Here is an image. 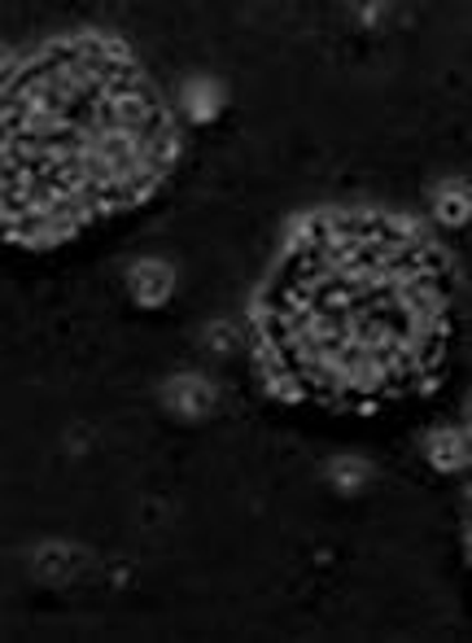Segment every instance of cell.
Wrapping results in <instances>:
<instances>
[{
    "label": "cell",
    "instance_id": "8992f818",
    "mask_svg": "<svg viewBox=\"0 0 472 643\" xmlns=\"http://www.w3.org/2000/svg\"><path fill=\"white\" fill-rule=\"evenodd\" d=\"M438 215L447 224H464L469 219V189L464 184H447L442 197H438Z\"/></svg>",
    "mask_w": 472,
    "mask_h": 643
},
{
    "label": "cell",
    "instance_id": "277c9868",
    "mask_svg": "<svg viewBox=\"0 0 472 643\" xmlns=\"http://www.w3.org/2000/svg\"><path fill=\"white\" fill-rule=\"evenodd\" d=\"M211 403H215V394L202 377H175L167 386V407L180 416H202V411H211Z\"/></svg>",
    "mask_w": 472,
    "mask_h": 643
},
{
    "label": "cell",
    "instance_id": "52a82bcc",
    "mask_svg": "<svg viewBox=\"0 0 472 643\" xmlns=\"http://www.w3.org/2000/svg\"><path fill=\"white\" fill-rule=\"evenodd\" d=\"M337 482H358V469H337Z\"/></svg>",
    "mask_w": 472,
    "mask_h": 643
},
{
    "label": "cell",
    "instance_id": "3957f363",
    "mask_svg": "<svg viewBox=\"0 0 472 643\" xmlns=\"http://www.w3.org/2000/svg\"><path fill=\"white\" fill-rule=\"evenodd\" d=\"M127 285H131V298H140L144 307H158V302H167L175 276H171L167 262H140V267H131Z\"/></svg>",
    "mask_w": 472,
    "mask_h": 643
},
{
    "label": "cell",
    "instance_id": "5b68a950",
    "mask_svg": "<svg viewBox=\"0 0 472 643\" xmlns=\"http://www.w3.org/2000/svg\"><path fill=\"white\" fill-rule=\"evenodd\" d=\"M429 460H433L438 469H460V464H464V438H460L455 429L433 433V438H429Z\"/></svg>",
    "mask_w": 472,
    "mask_h": 643
},
{
    "label": "cell",
    "instance_id": "7a4b0ae2",
    "mask_svg": "<svg viewBox=\"0 0 472 643\" xmlns=\"http://www.w3.org/2000/svg\"><path fill=\"white\" fill-rule=\"evenodd\" d=\"M175 149L167 101L118 40L44 44L4 79V237L49 250L140 206Z\"/></svg>",
    "mask_w": 472,
    "mask_h": 643
},
{
    "label": "cell",
    "instance_id": "6da1fadb",
    "mask_svg": "<svg viewBox=\"0 0 472 643\" xmlns=\"http://www.w3.org/2000/svg\"><path fill=\"white\" fill-rule=\"evenodd\" d=\"M455 337V267L394 215H320L254 307L258 377L285 403L376 411L425 394Z\"/></svg>",
    "mask_w": 472,
    "mask_h": 643
}]
</instances>
